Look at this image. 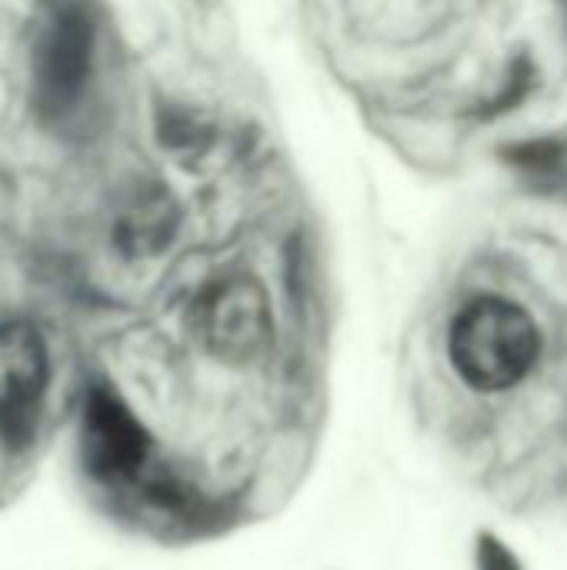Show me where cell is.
<instances>
[{
	"mask_svg": "<svg viewBox=\"0 0 567 570\" xmlns=\"http://www.w3.org/2000/svg\"><path fill=\"white\" fill-rule=\"evenodd\" d=\"M541 351L531 314L505 297L471 301L451 324L454 371L478 391H508L528 377Z\"/></svg>",
	"mask_w": 567,
	"mask_h": 570,
	"instance_id": "1",
	"label": "cell"
},
{
	"mask_svg": "<svg viewBox=\"0 0 567 570\" xmlns=\"http://www.w3.org/2000/svg\"><path fill=\"white\" fill-rule=\"evenodd\" d=\"M197 331L207 351L221 361H251L271 337V307L264 291L247 277L217 284L201 301Z\"/></svg>",
	"mask_w": 567,
	"mask_h": 570,
	"instance_id": "2",
	"label": "cell"
},
{
	"mask_svg": "<svg viewBox=\"0 0 567 570\" xmlns=\"http://www.w3.org/2000/svg\"><path fill=\"white\" fill-rule=\"evenodd\" d=\"M84 458L104 481H127L147 461V434L110 391H94L87 401Z\"/></svg>",
	"mask_w": 567,
	"mask_h": 570,
	"instance_id": "3",
	"label": "cell"
},
{
	"mask_svg": "<svg viewBox=\"0 0 567 570\" xmlns=\"http://www.w3.org/2000/svg\"><path fill=\"white\" fill-rule=\"evenodd\" d=\"M90 50L94 30L80 10H67L50 23L37 53V94L47 110H60L80 94L90 70Z\"/></svg>",
	"mask_w": 567,
	"mask_h": 570,
	"instance_id": "4",
	"label": "cell"
},
{
	"mask_svg": "<svg viewBox=\"0 0 567 570\" xmlns=\"http://www.w3.org/2000/svg\"><path fill=\"white\" fill-rule=\"evenodd\" d=\"M47 387V347L30 324H0V421L20 428Z\"/></svg>",
	"mask_w": 567,
	"mask_h": 570,
	"instance_id": "5",
	"label": "cell"
},
{
	"mask_svg": "<svg viewBox=\"0 0 567 570\" xmlns=\"http://www.w3.org/2000/svg\"><path fill=\"white\" fill-rule=\"evenodd\" d=\"M174 224H177V210H174L170 197L160 190H150L144 197H137L127 207V214L120 217L117 244L127 254H157L170 240Z\"/></svg>",
	"mask_w": 567,
	"mask_h": 570,
	"instance_id": "6",
	"label": "cell"
}]
</instances>
